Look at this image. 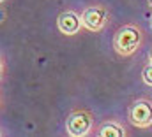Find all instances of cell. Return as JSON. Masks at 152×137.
Returning a JSON list of instances; mask_svg holds the SVG:
<instances>
[{"label":"cell","instance_id":"1","mask_svg":"<svg viewBox=\"0 0 152 137\" xmlns=\"http://www.w3.org/2000/svg\"><path fill=\"white\" fill-rule=\"evenodd\" d=\"M142 44V30L136 25H124L113 37V48L117 55L131 56Z\"/></svg>","mask_w":152,"mask_h":137},{"label":"cell","instance_id":"2","mask_svg":"<svg viewBox=\"0 0 152 137\" xmlns=\"http://www.w3.org/2000/svg\"><path fill=\"white\" fill-rule=\"evenodd\" d=\"M129 121L136 128H149L152 125V102L140 99L129 107Z\"/></svg>","mask_w":152,"mask_h":137},{"label":"cell","instance_id":"3","mask_svg":"<svg viewBox=\"0 0 152 137\" xmlns=\"http://www.w3.org/2000/svg\"><path fill=\"white\" fill-rule=\"evenodd\" d=\"M67 134L73 137H83L87 136L92 128V114L88 111H73L66 121Z\"/></svg>","mask_w":152,"mask_h":137},{"label":"cell","instance_id":"4","mask_svg":"<svg viewBox=\"0 0 152 137\" xmlns=\"http://www.w3.org/2000/svg\"><path fill=\"white\" fill-rule=\"evenodd\" d=\"M108 11L101 5H92V7H87L83 12H81V23H83V28L85 30H90V32H99L104 28V25L108 23Z\"/></svg>","mask_w":152,"mask_h":137},{"label":"cell","instance_id":"5","mask_svg":"<svg viewBox=\"0 0 152 137\" xmlns=\"http://www.w3.org/2000/svg\"><path fill=\"white\" fill-rule=\"evenodd\" d=\"M57 27L64 35H75L83 27L81 23V14H76L73 11H66L57 18Z\"/></svg>","mask_w":152,"mask_h":137},{"label":"cell","instance_id":"6","mask_svg":"<svg viewBox=\"0 0 152 137\" xmlns=\"http://www.w3.org/2000/svg\"><path fill=\"white\" fill-rule=\"evenodd\" d=\"M97 136L101 137H124L126 130L122 128V125L115 123V121H104L103 125H99Z\"/></svg>","mask_w":152,"mask_h":137},{"label":"cell","instance_id":"7","mask_svg":"<svg viewBox=\"0 0 152 137\" xmlns=\"http://www.w3.org/2000/svg\"><path fill=\"white\" fill-rule=\"evenodd\" d=\"M142 79H143V83H145V84L152 86V63H149L147 67L142 70Z\"/></svg>","mask_w":152,"mask_h":137},{"label":"cell","instance_id":"8","mask_svg":"<svg viewBox=\"0 0 152 137\" xmlns=\"http://www.w3.org/2000/svg\"><path fill=\"white\" fill-rule=\"evenodd\" d=\"M149 63H152V49H151V53H149Z\"/></svg>","mask_w":152,"mask_h":137},{"label":"cell","instance_id":"9","mask_svg":"<svg viewBox=\"0 0 152 137\" xmlns=\"http://www.w3.org/2000/svg\"><path fill=\"white\" fill-rule=\"evenodd\" d=\"M149 5H151V7H152V0H149Z\"/></svg>","mask_w":152,"mask_h":137},{"label":"cell","instance_id":"10","mask_svg":"<svg viewBox=\"0 0 152 137\" xmlns=\"http://www.w3.org/2000/svg\"><path fill=\"white\" fill-rule=\"evenodd\" d=\"M151 28H152V16H151Z\"/></svg>","mask_w":152,"mask_h":137},{"label":"cell","instance_id":"11","mask_svg":"<svg viewBox=\"0 0 152 137\" xmlns=\"http://www.w3.org/2000/svg\"><path fill=\"white\" fill-rule=\"evenodd\" d=\"M0 2H5V0H0Z\"/></svg>","mask_w":152,"mask_h":137}]
</instances>
